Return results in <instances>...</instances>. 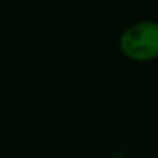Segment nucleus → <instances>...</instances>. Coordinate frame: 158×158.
Listing matches in <instances>:
<instances>
[{
  "mask_svg": "<svg viewBox=\"0 0 158 158\" xmlns=\"http://www.w3.org/2000/svg\"><path fill=\"white\" fill-rule=\"evenodd\" d=\"M117 48L126 60L134 63H148L158 60V21H136L123 29Z\"/></svg>",
  "mask_w": 158,
  "mask_h": 158,
  "instance_id": "1",
  "label": "nucleus"
}]
</instances>
